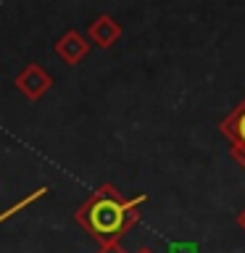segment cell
I'll return each instance as SVG.
<instances>
[{
  "label": "cell",
  "mask_w": 245,
  "mask_h": 253,
  "mask_svg": "<svg viewBox=\"0 0 245 253\" xmlns=\"http://www.w3.org/2000/svg\"><path fill=\"white\" fill-rule=\"evenodd\" d=\"M145 203H148L145 193L137 198H126L116 185H100L77 209L74 221L98 243L122 240L140 221V209Z\"/></svg>",
  "instance_id": "1"
},
{
  "label": "cell",
  "mask_w": 245,
  "mask_h": 253,
  "mask_svg": "<svg viewBox=\"0 0 245 253\" xmlns=\"http://www.w3.org/2000/svg\"><path fill=\"white\" fill-rule=\"evenodd\" d=\"M134 253H156V251H153V248H148V245H142V248H137Z\"/></svg>",
  "instance_id": "9"
},
{
  "label": "cell",
  "mask_w": 245,
  "mask_h": 253,
  "mask_svg": "<svg viewBox=\"0 0 245 253\" xmlns=\"http://www.w3.org/2000/svg\"><path fill=\"white\" fill-rule=\"evenodd\" d=\"M237 227H240L243 232H245V209H243L240 213H237Z\"/></svg>",
  "instance_id": "8"
},
{
  "label": "cell",
  "mask_w": 245,
  "mask_h": 253,
  "mask_svg": "<svg viewBox=\"0 0 245 253\" xmlns=\"http://www.w3.org/2000/svg\"><path fill=\"white\" fill-rule=\"evenodd\" d=\"M90 45L92 42L82 35V32L69 29V32H63V35L55 40L53 50L66 66H79V63L87 58V53H90Z\"/></svg>",
  "instance_id": "4"
},
{
  "label": "cell",
  "mask_w": 245,
  "mask_h": 253,
  "mask_svg": "<svg viewBox=\"0 0 245 253\" xmlns=\"http://www.w3.org/2000/svg\"><path fill=\"white\" fill-rule=\"evenodd\" d=\"M122 24H119L114 16H108V13H100L98 19H92V24L87 27V40L95 45V47H100V50H111L119 40H122Z\"/></svg>",
  "instance_id": "5"
},
{
  "label": "cell",
  "mask_w": 245,
  "mask_h": 253,
  "mask_svg": "<svg viewBox=\"0 0 245 253\" xmlns=\"http://www.w3.org/2000/svg\"><path fill=\"white\" fill-rule=\"evenodd\" d=\"M219 132L229 140V153L245 169V98L219 122Z\"/></svg>",
  "instance_id": "2"
},
{
  "label": "cell",
  "mask_w": 245,
  "mask_h": 253,
  "mask_svg": "<svg viewBox=\"0 0 245 253\" xmlns=\"http://www.w3.org/2000/svg\"><path fill=\"white\" fill-rule=\"evenodd\" d=\"M13 84H16V90H19L27 100H40V98H45L47 92H50V87H53V77L45 71V66H40V63H27L19 74H16L13 79Z\"/></svg>",
  "instance_id": "3"
},
{
  "label": "cell",
  "mask_w": 245,
  "mask_h": 253,
  "mask_svg": "<svg viewBox=\"0 0 245 253\" xmlns=\"http://www.w3.org/2000/svg\"><path fill=\"white\" fill-rule=\"evenodd\" d=\"M45 195H47V187H45V185H42V187H35L32 193H27V195H24L21 201H16L13 206H8L5 211H0V224H5V221H11V219L16 216V213H21L24 209H29L32 203H37L40 198H45Z\"/></svg>",
  "instance_id": "6"
},
{
  "label": "cell",
  "mask_w": 245,
  "mask_h": 253,
  "mask_svg": "<svg viewBox=\"0 0 245 253\" xmlns=\"http://www.w3.org/2000/svg\"><path fill=\"white\" fill-rule=\"evenodd\" d=\"M98 253H129V251L122 245V240H111V243H100Z\"/></svg>",
  "instance_id": "7"
}]
</instances>
